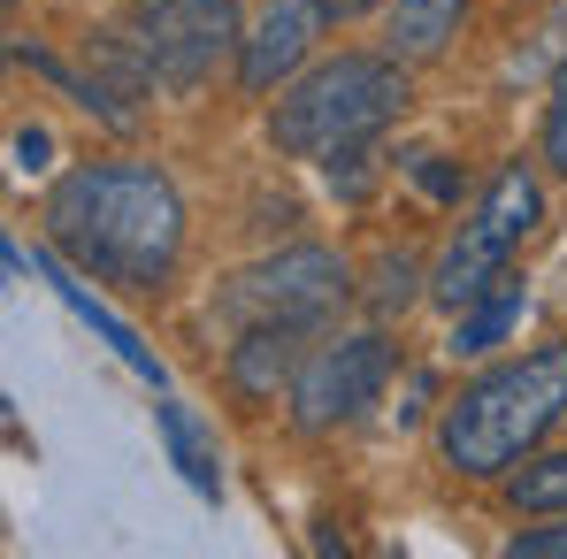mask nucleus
<instances>
[{"mask_svg": "<svg viewBox=\"0 0 567 559\" xmlns=\"http://www.w3.org/2000/svg\"><path fill=\"white\" fill-rule=\"evenodd\" d=\"M567 422V338H545L498 369H483L437 406V460L461 483H498L506 467L545 453Z\"/></svg>", "mask_w": 567, "mask_h": 559, "instance_id": "obj_2", "label": "nucleus"}, {"mask_svg": "<svg viewBox=\"0 0 567 559\" xmlns=\"http://www.w3.org/2000/svg\"><path fill=\"white\" fill-rule=\"evenodd\" d=\"M399 375V345L383 330H346V338H322L307 345V361L291 375V429L299 437H330L346 422H361L383 398V383Z\"/></svg>", "mask_w": 567, "mask_h": 559, "instance_id": "obj_7", "label": "nucleus"}, {"mask_svg": "<svg viewBox=\"0 0 567 559\" xmlns=\"http://www.w3.org/2000/svg\"><path fill=\"white\" fill-rule=\"evenodd\" d=\"M537 222H545V177L529 162H498L483 177V191H475V207L453 222V238H445V253L430 269V299L445 314H461L468 299H483L514 269V253L537 238Z\"/></svg>", "mask_w": 567, "mask_h": 559, "instance_id": "obj_4", "label": "nucleus"}, {"mask_svg": "<svg viewBox=\"0 0 567 559\" xmlns=\"http://www.w3.org/2000/svg\"><path fill=\"white\" fill-rule=\"evenodd\" d=\"M414 177H422V191H430V199H461V177L445 169V154H422V169H414Z\"/></svg>", "mask_w": 567, "mask_h": 559, "instance_id": "obj_19", "label": "nucleus"}, {"mask_svg": "<svg viewBox=\"0 0 567 559\" xmlns=\"http://www.w3.org/2000/svg\"><path fill=\"white\" fill-rule=\"evenodd\" d=\"M8 146H16V169H23V177H47V169H54V162H47V154H54V138H47L39 123H31V131H16Z\"/></svg>", "mask_w": 567, "mask_h": 559, "instance_id": "obj_18", "label": "nucleus"}, {"mask_svg": "<svg viewBox=\"0 0 567 559\" xmlns=\"http://www.w3.org/2000/svg\"><path fill=\"white\" fill-rule=\"evenodd\" d=\"M353 299V269L330 253V246H284L269 261L238 269V277L215 291V314L230 330H299V338H322L330 314Z\"/></svg>", "mask_w": 567, "mask_h": 559, "instance_id": "obj_5", "label": "nucleus"}, {"mask_svg": "<svg viewBox=\"0 0 567 559\" xmlns=\"http://www.w3.org/2000/svg\"><path fill=\"white\" fill-rule=\"evenodd\" d=\"M322 31H330L322 0H261L254 23H246V46H238V93H254V100L284 93L315 62V39Z\"/></svg>", "mask_w": 567, "mask_h": 559, "instance_id": "obj_8", "label": "nucleus"}, {"mask_svg": "<svg viewBox=\"0 0 567 559\" xmlns=\"http://www.w3.org/2000/svg\"><path fill=\"white\" fill-rule=\"evenodd\" d=\"M414 283H430V277H422V269H414L406 253H383V283L369 291V299H377V314H391V307H406V299H414Z\"/></svg>", "mask_w": 567, "mask_h": 559, "instance_id": "obj_17", "label": "nucleus"}, {"mask_svg": "<svg viewBox=\"0 0 567 559\" xmlns=\"http://www.w3.org/2000/svg\"><path fill=\"white\" fill-rule=\"evenodd\" d=\"M123 46L138 54L146 85L199 93L223 62H238L246 8L238 0H131L123 8Z\"/></svg>", "mask_w": 567, "mask_h": 559, "instance_id": "obj_6", "label": "nucleus"}, {"mask_svg": "<svg viewBox=\"0 0 567 559\" xmlns=\"http://www.w3.org/2000/svg\"><path fill=\"white\" fill-rule=\"evenodd\" d=\"M506 552L514 559H567V514H545V529H514Z\"/></svg>", "mask_w": 567, "mask_h": 559, "instance_id": "obj_16", "label": "nucleus"}, {"mask_svg": "<svg viewBox=\"0 0 567 559\" xmlns=\"http://www.w3.org/2000/svg\"><path fill=\"white\" fill-rule=\"evenodd\" d=\"M39 222L70 269L138 299H154L185 261V199L154 162H78L54 177Z\"/></svg>", "mask_w": 567, "mask_h": 559, "instance_id": "obj_1", "label": "nucleus"}, {"mask_svg": "<svg viewBox=\"0 0 567 559\" xmlns=\"http://www.w3.org/2000/svg\"><path fill=\"white\" fill-rule=\"evenodd\" d=\"M154 429H162V445H169V460L185 467L192 490H199V498H215V490H223V467H215V445H207L199 414H192L185 398H162V406H154Z\"/></svg>", "mask_w": 567, "mask_h": 559, "instance_id": "obj_13", "label": "nucleus"}, {"mask_svg": "<svg viewBox=\"0 0 567 559\" xmlns=\"http://www.w3.org/2000/svg\"><path fill=\"white\" fill-rule=\"evenodd\" d=\"M468 31V0H391L383 8V54H399L406 70H430L461 46Z\"/></svg>", "mask_w": 567, "mask_h": 559, "instance_id": "obj_9", "label": "nucleus"}, {"mask_svg": "<svg viewBox=\"0 0 567 559\" xmlns=\"http://www.w3.org/2000/svg\"><path fill=\"white\" fill-rule=\"evenodd\" d=\"M23 261H31V269H39V277H54V291H62V299H70V314H78V322H85V330H100V338H107V345H115V361H123V369H131V375H146V383H154V391H162V383H169V369H162V361H154V353H146V345H138V330H131V322H115V314H107V307H100L93 291H85V269H62V261H54V253H23Z\"/></svg>", "mask_w": 567, "mask_h": 559, "instance_id": "obj_11", "label": "nucleus"}, {"mask_svg": "<svg viewBox=\"0 0 567 559\" xmlns=\"http://www.w3.org/2000/svg\"><path fill=\"white\" fill-rule=\"evenodd\" d=\"M299 361H307V338H299V330H238V345H230L223 375H230V391H238V398H254V406H261V398L291 391Z\"/></svg>", "mask_w": 567, "mask_h": 559, "instance_id": "obj_10", "label": "nucleus"}, {"mask_svg": "<svg viewBox=\"0 0 567 559\" xmlns=\"http://www.w3.org/2000/svg\"><path fill=\"white\" fill-rule=\"evenodd\" d=\"M498 498L514 514H567V453H529L522 467H506Z\"/></svg>", "mask_w": 567, "mask_h": 559, "instance_id": "obj_14", "label": "nucleus"}, {"mask_svg": "<svg viewBox=\"0 0 567 559\" xmlns=\"http://www.w3.org/2000/svg\"><path fill=\"white\" fill-rule=\"evenodd\" d=\"M522 314H529V283L506 269L483 299H468V307L453 314V361H483V353H498V345L522 330Z\"/></svg>", "mask_w": 567, "mask_h": 559, "instance_id": "obj_12", "label": "nucleus"}, {"mask_svg": "<svg viewBox=\"0 0 567 559\" xmlns=\"http://www.w3.org/2000/svg\"><path fill=\"white\" fill-rule=\"evenodd\" d=\"M537 162H545L553 177H567V62H560V77H553V100H545V131H537Z\"/></svg>", "mask_w": 567, "mask_h": 559, "instance_id": "obj_15", "label": "nucleus"}, {"mask_svg": "<svg viewBox=\"0 0 567 559\" xmlns=\"http://www.w3.org/2000/svg\"><path fill=\"white\" fill-rule=\"evenodd\" d=\"M377 8H391V0H322L330 23H361V15H377Z\"/></svg>", "mask_w": 567, "mask_h": 559, "instance_id": "obj_20", "label": "nucleus"}, {"mask_svg": "<svg viewBox=\"0 0 567 559\" xmlns=\"http://www.w3.org/2000/svg\"><path fill=\"white\" fill-rule=\"evenodd\" d=\"M553 15H560V23H567V0H553Z\"/></svg>", "mask_w": 567, "mask_h": 559, "instance_id": "obj_21", "label": "nucleus"}, {"mask_svg": "<svg viewBox=\"0 0 567 559\" xmlns=\"http://www.w3.org/2000/svg\"><path fill=\"white\" fill-rule=\"evenodd\" d=\"M406 100H414V70L399 54H383V46L377 54H361V46L322 54V62H307L277 93V107H269V146H277L284 162H315L322 169L330 154L383 138L406 115Z\"/></svg>", "mask_w": 567, "mask_h": 559, "instance_id": "obj_3", "label": "nucleus"}]
</instances>
